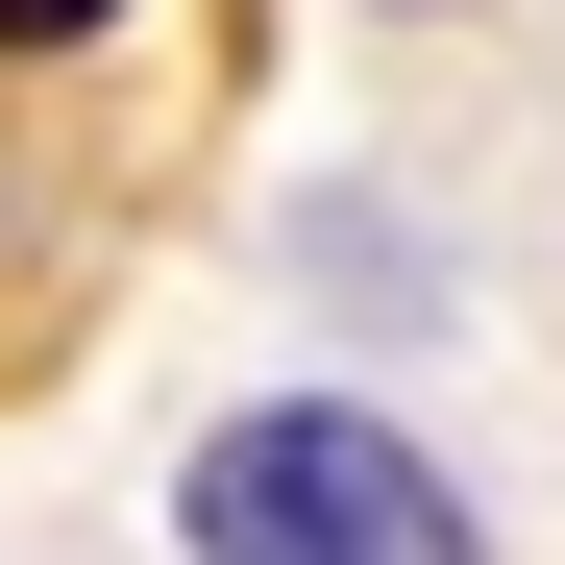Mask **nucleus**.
<instances>
[{
    "label": "nucleus",
    "mask_w": 565,
    "mask_h": 565,
    "mask_svg": "<svg viewBox=\"0 0 565 565\" xmlns=\"http://www.w3.org/2000/svg\"><path fill=\"white\" fill-rule=\"evenodd\" d=\"M0 50H124V0H0Z\"/></svg>",
    "instance_id": "2"
},
{
    "label": "nucleus",
    "mask_w": 565,
    "mask_h": 565,
    "mask_svg": "<svg viewBox=\"0 0 565 565\" xmlns=\"http://www.w3.org/2000/svg\"><path fill=\"white\" fill-rule=\"evenodd\" d=\"M172 565H492V516L394 394H222L172 443Z\"/></svg>",
    "instance_id": "1"
}]
</instances>
